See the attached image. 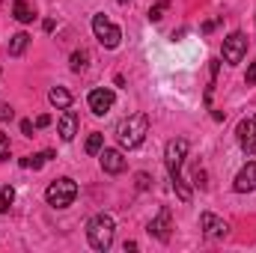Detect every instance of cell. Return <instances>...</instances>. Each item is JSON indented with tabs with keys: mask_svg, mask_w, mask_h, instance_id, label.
Listing matches in <instances>:
<instances>
[{
	"mask_svg": "<svg viewBox=\"0 0 256 253\" xmlns=\"http://www.w3.org/2000/svg\"><path fill=\"white\" fill-rule=\"evenodd\" d=\"M90 66V54L86 51H74L72 54V72H84Z\"/></svg>",
	"mask_w": 256,
	"mask_h": 253,
	"instance_id": "obj_20",
	"label": "cell"
},
{
	"mask_svg": "<svg viewBox=\"0 0 256 253\" xmlns=\"http://www.w3.org/2000/svg\"><path fill=\"white\" fill-rule=\"evenodd\" d=\"M236 134H238V146L248 155H256V122L254 120H242L238 128H236Z\"/></svg>",
	"mask_w": 256,
	"mask_h": 253,
	"instance_id": "obj_10",
	"label": "cell"
},
{
	"mask_svg": "<svg viewBox=\"0 0 256 253\" xmlns=\"http://www.w3.org/2000/svg\"><path fill=\"white\" fill-rule=\"evenodd\" d=\"M185 155H188V140L185 137H176V140H170L167 143V149H164V164H167V173H170V182H173V190L179 194V200L182 202H191V188L185 185V179H182V161H185Z\"/></svg>",
	"mask_w": 256,
	"mask_h": 253,
	"instance_id": "obj_1",
	"label": "cell"
},
{
	"mask_svg": "<svg viewBox=\"0 0 256 253\" xmlns=\"http://www.w3.org/2000/svg\"><path fill=\"white\" fill-rule=\"evenodd\" d=\"M48 102H51L54 108H60V110H66V108L72 104V92H68L66 86H54V90L48 92Z\"/></svg>",
	"mask_w": 256,
	"mask_h": 253,
	"instance_id": "obj_14",
	"label": "cell"
},
{
	"mask_svg": "<svg viewBox=\"0 0 256 253\" xmlns=\"http://www.w3.org/2000/svg\"><path fill=\"white\" fill-rule=\"evenodd\" d=\"M194 185L196 188H206V170H200V167L194 170Z\"/></svg>",
	"mask_w": 256,
	"mask_h": 253,
	"instance_id": "obj_22",
	"label": "cell"
},
{
	"mask_svg": "<svg viewBox=\"0 0 256 253\" xmlns=\"http://www.w3.org/2000/svg\"><path fill=\"white\" fill-rule=\"evenodd\" d=\"M120 3H128V0H120Z\"/></svg>",
	"mask_w": 256,
	"mask_h": 253,
	"instance_id": "obj_29",
	"label": "cell"
},
{
	"mask_svg": "<svg viewBox=\"0 0 256 253\" xmlns=\"http://www.w3.org/2000/svg\"><path fill=\"white\" fill-rule=\"evenodd\" d=\"M33 131H36V126H33L30 120H24V122H21V134H27V137H33Z\"/></svg>",
	"mask_w": 256,
	"mask_h": 253,
	"instance_id": "obj_26",
	"label": "cell"
},
{
	"mask_svg": "<svg viewBox=\"0 0 256 253\" xmlns=\"http://www.w3.org/2000/svg\"><path fill=\"white\" fill-rule=\"evenodd\" d=\"M48 158H54V152H42V155H27V158H21V167L24 170H39Z\"/></svg>",
	"mask_w": 256,
	"mask_h": 253,
	"instance_id": "obj_18",
	"label": "cell"
},
{
	"mask_svg": "<svg viewBox=\"0 0 256 253\" xmlns=\"http://www.w3.org/2000/svg\"><path fill=\"white\" fill-rule=\"evenodd\" d=\"M149 134V116L146 114H131L116 126V140L122 149H137Z\"/></svg>",
	"mask_w": 256,
	"mask_h": 253,
	"instance_id": "obj_2",
	"label": "cell"
},
{
	"mask_svg": "<svg viewBox=\"0 0 256 253\" xmlns=\"http://www.w3.org/2000/svg\"><path fill=\"white\" fill-rule=\"evenodd\" d=\"M0 158H9V137L0 134Z\"/></svg>",
	"mask_w": 256,
	"mask_h": 253,
	"instance_id": "obj_23",
	"label": "cell"
},
{
	"mask_svg": "<svg viewBox=\"0 0 256 253\" xmlns=\"http://www.w3.org/2000/svg\"><path fill=\"white\" fill-rule=\"evenodd\" d=\"M244 54H248V36L244 33H230L226 39H224V60L230 66H236V63H242L244 60Z\"/></svg>",
	"mask_w": 256,
	"mask_h": 253,
	"instance_id": "obj_6",
	"label": "cell"
},
{
	"mask_svg": "<svg viewBox=\"0 0 256 253\" xmlns=\"http://www.w3.org/2000/svg\"><path fill=\"white\" fill-rule=\"evenodd\" d=\"M98 161H102V170L110 173V176H120L126 170V158H122L120 149H102L98 152Z\"/></svg>",
	"mask_w": 256,
	"mask_h": 253,
	"instance_id": "obj_8",
	"label": "cell"
},
{
	"mask_svg": "<svg viewBox=\"0 0 256 253\" xmlns=\"http://www.w3.org/2000/svg\"><path fill=\"white\" fill-rule=\"evenodd\" d=\"M78 126H80V122H78V114L66 108V114L60 116V122H57V131H60V137H63L66 143H68V140H74V134H78Z\"/></svg>",
	"mask_w": 256,
	"mask_h": 253,
	"instance_id": "obj_13",
	"label": "cell"
},
{
	"mask_svg": "<svg viewBox=\"0 0 256 253\" xmlns=\"http://www.w3.org/2000/svg\"><path fill=\"white\" fill-rule=\"evenodd\" d=\"M12 120V108L9 104H0V122H9Z\"/></svg>",
	"mask_w": 256,
	"mask_h": 253,
	"instance_id": "obj_25",
	"label": "cell"
},
{
	"mask_svg": "<svg viewBox=\"0 0 256 253\" xmlns=\"http://www.w3.org/2000/svg\"><path fill=\"white\" fill-rule=\"evenodd\" d=\"M92 33H96V39H98L104 48H116L120 39H122V30H120L116 24H110V21L104 18V12L92 15Z\"/></svg>",
	"mask_w": 256,
	"mask_h": 253,
	"instance_id": "obj_5",
	"label": "cell"
},
{
	"mask_svg": "<svg viewBox=\"0 0 256 253\" xmlns=\"http://www.w3.org/2000/svg\"><path fill=\"white\" fill-rule=\"evenodd\" d=\"M12 202H15V190H12V185H0V214L9 212Z\"/></svg>",
	"mask_w": 256,
	"mask_h": 253,
	"instance_id": "obj_19",
	"label": "cell"
},
{
	"mask_svg": "<svg viewBox=\"0 0 256 253\" xmlns=\"http://www.w3.org/2000/svg\"><path fill=\"white\" fill-rule=\"evenodd\" d=\"M84 149H86V155H98V152L104 149V134H102V131H92V134L86 137V146H84Z\"/></svg>",
	"mask_w": 256,
	"mask_h": 253,
	"instance_id": "obj_17",
	"label": "cell"
},
{
	"mask_svg": "<svg viewBox=\"0 0 256 253\" xmlns=\"http://www.w3.org/2000/svg\"><path fill=\"white\" fill-rule=\"evenodd\" d=\"M114 236H116V224H114L110 214H96V218H90V224H86V238H90V248H92V250H110Z\"/></svg>",
	"mask_w": 256,
	"mask_h": 253,
	"instance_id": "obj_3",
	"label": "cell"
},
{
	"mask_svg": "<svg viewBox=\"0 0 256 253\" xmlns=\"http://www.w3.org/2000/svg\"><path fill=\"white\" fill-rule=\"evenodd\" d=\"M27 45H30V36H27V33H15V36L9 39V54H12V57H21V54L27 51Z\"/></svg>",
	"mask_w": 256,
	"mask_h": 253,
	"instance_id": "obj_16",
	"label": "cell"
},
{
	"mask_svg": "<svg viewBox=\"0 0 256 253\" xmlns=\"http://www.w3.org/2000/svg\"><path fill=\"white\" fill-rule=\"evenodd\" d=\"M90 110L96 114V116H104L110 108H114V102H116V96H114V90H108V86H98V90H92L90 92Z\"/></svg>",
	"mask_w": 256,
	"mask_h": 253,
	"instance_id": "obj_7",
	"label": "cell"
},
{
	"mask_svg": "<svg viewBox=\"0 0 256 253\" xmlns=\"http://www.w3.org/2000/svg\"><path fill=\"white\" fill-rule=\"evenodd\" d=\"M200 226H202V232H206L208 238H226V236H230L226 220H220V218L212 214V212H206V214L200 218Z\"/></svg>",
	"mask_w": 256,
	"mask_h": 253,
	"instance_id": "obj_9",
	"label": "cell"
},
{
	"mask_svg": "<svg viewBox=\"0 0 256 253\" xmlns=\"http://www.w3.org/2000/svg\"><path fill=\"white\" fill-rule=\"evenodd\" d=\"M12 15H15V21H21V24H30V21L36 18V12L27 6V0H15V3H12Z\"/></svg>",
	"mask_w": 256,
	"mask_h": 253,
	"instance_id": "obj_15",
	"label": "cell"
},
{
	"mask_svg": "<svg viewBox=\"0 0 256 253\" xmlns=\"http://www.w3.org/2000/svg\"><path fill=\"white\" fill-rule=\"evenodd\" d=\"M146 185H149V176H146V173H140V176H137V188H146Z\"/></svg>",
	"mask_w": 256,
	"mask_h": 253,
	"instance_id": "obj_28",
	"label": "cell"
},
{
	"mask_svg": "<svg viewBox=\"0 0 256 253\" xmlns=\"http://www.w3.org/2000/svg\"><path fill=\"white\" fill-rule=\"evenodd\" d=\"M254 122H256V120H254Z\"/></svg>",
	"mask_w": 256,
	"mask_h": 253,
	"instance_id": "obj_30",
	"label": "cell"
},
{
	"mask_svg": "<svg viewBox=\"0 0 256 253\" xmlns=\"http://www.w3.org/2000/svg\"><path fill=\"white\" fill-rule=\"evenodd\" d=\"M232 188L238 190V194H250L256 188V161H248L242 170H238V176H236V185Z\"/></svg>",
	"mask_w": 256,
	"mask_h": 253,
	"instance_id": "obj_11",
	"label": "cell"
},
{
	"mask_svg": "<svg viewBox=\"0 0 256 253\" xmlns=\"http://www.w3.org/2000/svg\"><path fill=\"white\" fill-rule=\"evenodd\" d=\"M48 126H51V116H48V114H42V116L36 120V128H48Z\"/></svg>",
	"mask_w": 256,
	"mask_h": 253,
	"instance_id": "obj_27",
	"label": "cell"
},
{
	"mask_svg": "<svg viewBox=\"0 0 256 253\" xmlns=\"http://www.w3.org/2000/svg\"><path fill=\"white\" fill-rule=\"evenodd\" d=\"M167 9H170V3H167V0H161V3H155V6H149V21H161Z\"/></svg>",
	"mask_w": 256,
	"mask_h": 253,
	"instance_id": "obj_21",
	"label": "cell"
},
{
	"mask_svg": "<svg viewBox=\"0 0 256 253\" xmlns=\"http://www.w3.org/2000/svg\"><path fill=\"white\" fill-rule=\"evenodd\" d=\"M74 196H78V182L74 179H54L48 190H45V200H48V206H54V208H66V206H72L74 202Z\"/></svg>",
	"mask_w": 256,
	"mask_h": 253,
	"instance_id": "obj_4",
	"label": "cell"
},
{
	"mask_svg": "<svg viewBox=\"0 0 256 253\" xmlns=\"http://www.w3.org/2000/svg\"><path fill=\"white\" fill-rule=\"evenodd\" d=\"M149 232L158 238V242H170V208H161L158 218L149 224Z\"/></svg>",
	"mask_w": 256,
	"mask_h": 253,
	"instance_id": "obj_12",
	"label": "cell"
},
{
	"mask_svg": "<svg viewBox=\"0 0 256 253\" xmlns=\"http://www.w3.org/2000/svg\"><path fill=\"white\" fill-rule=\"evenodd\" d=\"M244 84L250 86V84H256V60L250 63V68H248V74H244Z\"/></svg>",
	"mask_w": 256,
	"mask_h": 253,
	"instance_id": "obj_24",
	"label": "cell"
}]
</instances>
